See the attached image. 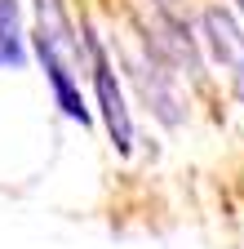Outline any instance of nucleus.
<instances>
[{
	"label": "nucleus",
	"instance_id": "1",
	"mask_svg": "<svg viewBox=\"0 0 244 249\" xmlns=\"http://www.w3.org/2000/svg\"><path fill=\"white\" fill-rule=\"evenodd\" d=\"M36 14V31H32V49L36 62L53 89V103L71 124L89 129L94 124V111H89L84 93H80V76H84V36L67 9V0H32Z\"/></svg>",
	"mask_w": 244,
	"mask_h": 249
},
{
	"label": "nucleus",
	"instance_id": "2",
	"mask_svg": "<svg viewBox=\"0 0 244 249\" xmlns=\"http://www.w3.org/2000/svg\"><path fill=\"white\" fill-rule=\"evenodd\" d=\"M84 71L94 80V98H98V116L111 134V147L120 156L133 151V116H129V103H125V89H120V76H115V62L102 45V36L84 31Z\"/></svg>",
	"mask_w": 244,
	"mask_h": 249
},
{
	"label": "nucleus",
	"instance_id": "3",
	"mask_svg": "<svg viewBox=\"0 0 244 249\" xmlns=\"http://www.w3.org/2000/svg\"><path fill=\"white\" fill-rule=\"evenodd\" d=\"M200 40H204L209 58L227 71L231 89L240 93V103H244V27L222 5H209L200 14Z\"/></svg>",
	"mask_w": 244,
	"mask_h": 249
},
{
	"label": "nucleus",
	"instance_id": "4",
	"mask_svg": "<svg viewBox=\"0 0 244 249\" xmlns=\"http://www.w3.org/2000/svg\"><path fill=\"white\" fill-rule=\"evenodd\" d=\"M133 67H138V80H142V93H146V103L151 111H156L169 129H178L182 124V98H178V89H173V71L160 67V58L156 53H138L133 58Z\"/></svg>",
	"mask_w": 244,
	"mask_h": 249
},
{
	"label": "nucleus",
	"instance_id": "5",
	"mask_svg": "<svg viewBox=\"0 0 244 249\" xmlns=\"http://www.w3.org/2000/svg\"><path fill=\"white\" fill-rule=\"evenodd\" d=\"M27 67V40L18 27V0H0V71Z\"/></svg>",
	"mask_w": 244,
	"mask_h": 249
},
{
	"label": "nucleus",
	"instance_id": "6",
	"mask_svg": "<svg viewBox=\"0 0 244 249\" xmlns=\"http://www.w3.org/2000/svg\"><path fill=\"white\" fill-rule=\"evenodd\" d=\"M235 5H240V18H244V0H235ZM240 27H244V22H240Z\"/></svg>",
	"mask_w": 244,
	"mask_h": 249
}]
</instances>
